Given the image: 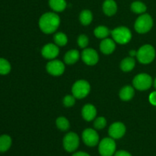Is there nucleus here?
Instances as JSON below:
<instances>
[{
	"instance_id": "9b49d317",
	"label": "nucleus",
	"mask_w": 156,
	"mask_h": 156,
	"mask_svg": "<svg viewBox=\"0 0 156 156\" xmlns=\"http://www.w3.org/2000/svg\"><path fill=\"white\" fill-rule=\"evenodd\" d=\"M82 59L86 65L94 66L99 60L98 53L92 48H85L82 52Z\"/></svg>"
},
{
	"instance_id": "cd10ccee",
	"label": "nucleus",
	"mask_w": 156,
	"mask_h": 156,
	"mask_svg": "<svg viewBox=\"0 0 156 156\" xmlns=\"http://www.w3.org/2000/svg\"><path fill=\"white\" fill-rule=\"evenodd\" d=\"M76 98L73 94H67L63 98L62 104L66 108H71L76 104Z\"/></svg>"
},
{
	"instance_id": "412c9836",
	"label": "nucleus",
	"mask_w": 156,
	"mask_h": 156,
	"mask_svg": "<svg viewBox=\"0 0 156 156\" xmlns=\"http://www.w3.org/2000/svg\"><path fill=\"white\" fill-rule=\"evenodd\" d=\"M12 144V140L10 136L4 135L0 136V152H5L11 148Z\"/></svg>"
},
{
	"instance_id": "1a4fd4ad",
	"label": "nucleus",
	"mask_w": 156,
	"mask_h": 156,
	"mask_svg": "<svg viewBox=\"0 0 156 156\" xmlns=\"http://www.w3.org/2000/svg\"><path fill=\"white\" fill-rule=\"evenodd\" d=\"M82 139L83 143L89 147H94L99 143V135L97 131L91 128H87L82 132Z\"/></svg>"
},
{
	"instance_id": "0eeeda50",
	"label": "nucleus",
	"mask_w": 156,
	"mask_h": 156,
	"mask_svg": "<svg viewBox=\"0 0 156 156\" xmlns=\"http://www.w3.org/2000/svg\"><path fill=\"white\" fill-rule=\"evenodd\" d=\"M153 84L152 78L147 73H140L133 80V85L134 88L139 90V91H146L152 87Z\"/></svg>"
},
{
	"instance_id": "ddd939ff",
	"label": "nucleus",
	"mask_w": 156,
	"mask_h": 156,
	"mask_svg": "<svg viewBox=\"0 0 156 156\" xmlns=\"http://www.w3.org/2000/svg\"><path fill=\"white\" fill-rule=\"evenodd\" d=\"M59 53V48L56 44H47L43 47L41 54L47 59H54Z\"/></svg>"
},
{
	"instance_id": "20e7f679",
	"label": "nucleus",
	"mask_w": 156,
	"mask_h": 156,
	"mask_svg": "<svg viewBox=\"0 0 156 156\" xmlns=\"http://www.w3.org/2000/svg\"><path fill=\"white\" fill-rule=\"evenodd\" d=\"M112 39L119 44H126L132 39V33L128 27L120 26L111 31Z\"/></svg>"
},
{
	"instance_id": "393cba45",
	"label": "nucleus",
	"mask_w": 156,
	"mask_h": 156,
	"mask_svg": "<svg viewBox=\"0 0 156 156\" xmlns=\"http://www.w3.org/2000/svg\"><path fill=\"white\" fill-rule=\"evenodd\" d=\"M53 41L58 47H63L68 43V37L66 34L62 32H58L53 36Z\"/></svg>"
},
{
	"instance_id": "f704fd0d",
	"label": "nucleus",
	"mask_w": 156,
	"mask_h": 156,
	"mask_svg": "<svg viewBox=\"0 0 156 156\" xmlns=\"http://www.w3.org/2000/svg\"><path fill=\"white\" fill-rule=\"evenodd\" d=\"M153 85H154V87H155V88L156 89V78H155V79L154 80V82H153Z\"/></svg>"
},
{
	"instance_id": "a211bd4d",
	"label": "nucleus",
	"mask_w": 156,
	"mask_h": 156,
	"mask_svg": "<svg viewBox=\"0 0 156 156\" xmlns=\"http://www.w3.org/2000/svg\"><path fill=\"white\" fill-rule=\"evenodd\" d=\"M80 53L77 50H70L64 56V62L67 65H73L79 61Z\"/></svg>"
},
{
	"instance_id": "2eb2a0df",
	"label": "nucleus",
	"mask_w": 156,
	"mask_h": 156,
	"mask_svg": "<svg viewBox=\"0 0 156 156\" xmlns=\"http://www.w3.org/2000/svg\"><path fill=\"white\" fill-rule=\"evenodd\" d=\"M82 116L84 120L88 122L94 120L97 116V109L94 105L91 104L85 105L82 108Z\"/></svg>"
},
{
	"instance_id": "39448f33",
	"label": "nucleus",
	"mask_w": 156,
	"mask_h": 156,
	"mask_svg": "<svg viewBox=\"0 0 156 156\" xmlns=\"http://www.w3.org/2000/svg\"><path fill=\"white\" fill-rule=\"evenodd\" d=\"M117 149L115 140L105 137L98 143V152L101 156H114Z\"/></svg>"
},
{
	"instance_id": "c85d7f7f",
	"label": "nucleus",
	"mask_w": 156,
	"mask_h": 156,
	"mask_svg": "<svg viewBox=\"0 0 156 156\" xmlns=\"http://www.w3.org/2000/svg\"><path fill=\"white\" fill-rule=\"evenodd\" d=\"M107 126V120L104 117H99L94 119V127L95 129H102Z\"/></svg>"
},
{
	"instance_id": "6e6552de",
	"label": "nucleus",
	"mask_w": 156,
	"mask_h": 156,
	"mask_svg": "<svg viewBox=\"0 0 156 156\" xmlns=\"http://www.w3.org/2000/svg\"><path fill=\"white\" fill-rule=\"evenodd\" d=\"M80 144V139L77 133L74 132L68 133L62 140V146L64 149L68 152H75Z\"/></svg>"
},
{
	"instance_id": "9d476101",
	"label": "nucleus",
	"mask_w": 156,
	"mask_h": 156,
	"mask_svg": "<svg viewBox=\"0 0 156 156\" xmlns=\"http://www.w3.org/2000/svg\"><path fill=\"white\" fill-rule=\"evenodd\" d=\"M47 72L53 76H59L65 72V64L58 59H51L46 66Z\"/></svg>"
},
{
	"instance_id": "4468645a",
	"label": "nucleus",
	"mask_w": 156,
	"mask_h": 156,
	"mask_svg": "<svg viewBox=\"0 0 156 156\" xmlns=\"http://www.w3.org/2000/svg\"><path fill=\"white\" fill-rule=\"evenodd\" d=\"M116 49V42L111 38L102 40L100 44V50L105 55H110L114 52Z\"/></svg>"
},
{
	"instance_id": "423d86ee",
	"label": "nucleus",
	"mask_w": 156,
	"mask_h": 156,
	"mask_svg": "<svg viewBox=\"0 0 156 156\" xmlns=\"http://www.w3.org/2000/svg\"><path fill=\"white\" fill-rule=\"evenodd\" d=\"M91 91V85L86 80H78L72 87V93L77 99L85 98Z\"/></svg>"
},
{
	"instance_id": "6ab92c4d",
	"label": "nucleus",
	"mask_w": 156,
	"mask_h": 156,
	"mask_svg": "<svg viewBox=\"0 0 156 156\" xmlns=\"http://www.w3.org/2000/svg\"><path fill=\"white\" fill-rule=\"evenodd\" d=\"M136 66V60L133 57H126L120 62V69L124 73H129L131 72Z\"/></svg>"
},
{
	"instance_id": "b1692460",
	"label": "nucleus",
	"mask_w": 156,
	"mask_h": 156,
	"mask_svg": "<svg viewBox=\"0 0 156 156\" xmlns=\"http://www.w3.org/2000/svg\"><path fill=\"white\" fill-rule=\"evenodd\" d=\"M131 11L136 14H144L147 10L146 4L140 1H135L131 4Z\"/></svg>"
},
{
	"instance_id": "c756f323",
	"label": "nucleus",
	"mask_w": 156,
	"mask_h": 156,
	"mask_svg": "<svg viewBox=\"0 0 156 156\" xmlns=\"http://www.w3.org/2000/svg\"><path fill=\"white\" fill-rule=\"evenodd\" d=\"M77 43L80 48L85 49L88 47V44H89V39L86 34H81L78 37Z\"/></svg>"
},
{
	"instance_id": "aec40b11",
	"label": "nucleus",
	"mask_w": 156,
	"mask_h": 156,
	"mask_svg": "<svg viewBox=\"0 0 156 156\" xmlns=\"http://www.w3.org/2000/svg\"><path fill=\"white\" fill-rule=\"evenodd\" d=\"M50 9L56 12H62L66 9L67 3L66 0H49Z\"/></svg>"
},
{
	"instance_id": "2f4dec72",
	"label": "nucleus",
	"mask_w": 156,
	"mask_h": 156,
	"mask_svg": "<svg viewBox=\"0 0 156 156\" xmlns=\"http://www.w3.org/2000/svg\"><path fill=\"white\" fill-rule=\"evenodd\" d=\"M114 156H133L129 152L126 150H119L117 151Z\"/></svg>"
},
{
	"instance_id": "bb28decb",
	"label": "nucleus",
	"mask_w": 156,
	"mask_h": 156,
	"mask_svg": "<svg viewBox=\"0 0 156 156\" xmlns=\"http://www.w3.org/2000/svg\"><path fill=\"white\" fill-rule=\"evenodd\" d=\"M12 69V66L11 64L7 59H4V58H0V75H5L9 74Z\"/></svg>"
},
{
	"instance_id": "f257e3e1",
	"label": "nucleus",
	"mask_w": 156,
	"mask_h": 156,
	"mask_svg": "<svg viewBox=\"0 0 156 156\" xmlns=\"http://www.w3.org/2000/svg\"><path fill=\"white\" fill-rule=\"evenodd\" d=\"M60 24V18L55 12H47L39 19V27L41 31L50 34L56 31Z\"/></svg>"
},
{
	"instance_id": "7ed1b4c3",
	"label": "nucleus",
	"mask_w": 156,
	"mask_h": 156,
	"mask_svg": "<svg viewBox=\"0 0 156 156\" xmlns=\"http://www.w3.org/2000/svg\"><path fill=\"white\" fill-rule=\"evenodd\" d=\"M153 27V19L149 14H142L137 18L134 24L135 30L139 34H146Z\"/></svg>"
},
{
	"instance_id": "f8f14e48",
	"label": "nucleus",
	"mask_w": 156,
	"mask_h": 156,
	"mask_svg": "<svg viewBox=\"0 0 156 156\" xmlns=\"http://www.w3.org/2000/svg\"><path fill=\"white\" fill-rule=\"evenodd\" d=\"M126 131V126L121 122H115L110 126L108 134L114 140L121 139L125 135Z\"/></svg>"
},
{
	"instance_id": "72a5a7b5",
	"label": "nucleus",
	"mask_w": 156,
	"mask_h": 156,
	"mask_svg": "<svg viewBox=\"0 0 156 156\" xmlns=\"http://www.w3.org/2000/svg\"><path fill=\"white\" fill-rule=\"evenodd\" d=\"M136 54H137V51H136V50H130L129 51V56H131V57H134V56H136Z\"/></svg>"
},
{
	"instance_id": "4be33fe9",
	"label": "nucleus",
	"mask_w": 156,
	"mask_h": 156,
	"mask_svg": "<svg viewBox=\"0 0 156 156\" xmlns=\"http://www.w3.org/2000/svg\"><path fill=\"white\" fill-rule=\"evenodd\" d=\"M93 20L92 12L88 9H84L79 15V21L82 25H89Z\"/></svg>"
},
{
	"instance_id": "f03ea898",
	"label": "nucleus",
	"mask_w": 156,
	"mask_h": 156,
	"mask_svg": "<svg viewBox=\"0 0 156 156\" xmlns=\"http://www.w3.org/2000/svg\"><path fill=\"white\" fill-rule=\"evenodd\" d=\"M155 50L153 46L150 44H145L137 50L136 58L142 64H149L155 58Z\"/></svg>"
},
{
	"instance_id": "a878e982",
	"label": "nucleus",
	"mask_w": 156,
	"mask_h": 156,
	"mask_svg": "<svg viewBox=\"0 0 156 156\" xmlns=\"http://www.w3.org/2000/svg\"><path fill=\"white\" fill-rule=\"evenodd\" d=\"M56 125L58 129L61 131H67L70 127L69 121L64 117H59L56 119Z\"/></svg>"
},
{
	"instance_id": "dca6fc26",
	"label": "nucleus",
	"mask_w": 156,
	"mask_h": 156,
	"mask_svg": "<svg viewBox=\"0 0 156 156\" xmlns=\"http://www.w3.org/2000/svg\"><path fill=\"white\" fill-rule=\"evenodd\" d=\"M103 12L107 16H113L117 12V5L114 0H105L102 5Z\"/></svg>"
},
{
	"instance_id": "f3484780",
	"label": "nucleus",
	"mask_w": 156,
	"mask_h": 156,
	"mask_svg": "<svg viewBox=\"0 0 156 156\" xmlns=\"http://www.w3.org/2000/svg\"><path fill=\"white\" fill-rule=\"evenodd\" d=\"M134 94H135L134 87L131 85H126L120 89L119 92V97L123 101H129L134 97Z\"/></svg>"
},
{
	"instance_id": "5701e85b",
	"label": "nucleus",
	"mask_w": 156,
	"mask_h": 156,
	"mask_svg": "<svg viewBox=\"0 0 156 156\" xmlns=\"http://www.w3.org/2000/svg\"><path fill=\"white\" fill-rule=\"evenodd\" d=\"M110 34H111V30L106 26H98V27H95V29L94 30V36L99 39H105L109 36Z\"/></svg>"
},
{
	"instance_id": "473e14b6",
	"label": "nucleus",
	"mask_w": 156,
	"mask_h": 156,
	"mask_svg": "<svg viewBox=\"0 0 156 156\" xmlns=\"http://www.w3.org/2000/svg\"><path fill=\"white\" fill-rule=\"evenodd\" d=\"M72 156H91L88 152H82V151H79V152H76L73 154Z\"/></svg>"
},
{
	"instance_id": "7c9ffc66",
	"label": "nucleus",
	"mask_w": 156,
	"mask_h": 156,
	"mask_svg": "<svg viewBox=\"0 0 156 156\" xmlns=\"http://www.w3.org/2000/svg\"><path fill=\"white\" fill-rule=\"evenodd\" d=\"M149 102H150L152 105L156 106V91H152V92L149 94Z\"/></svg>"
}]
</instances>
